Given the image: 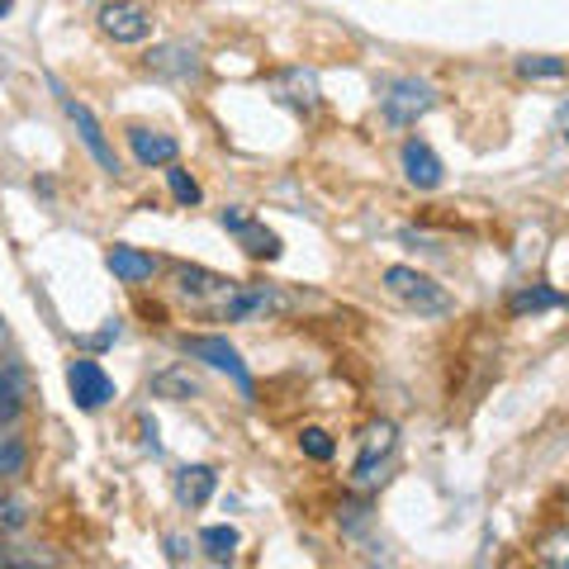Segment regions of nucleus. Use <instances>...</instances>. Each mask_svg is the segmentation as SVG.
<instances>
[{
    "instance_id": "obj_1",
    "label": "nucleus",
    "mask_w": 569,
    "mask_h": 569,
    "mask_svg": "<svg viewBox=\"0 0 569 569\" xmlns=\"http://www.w3.org/2000/svg\"><path fill=\"white\" fill-rule=\"evenodd\" d=\"M380 284H385L389 299H399V305L413 309L418 318H451L456 313V299L427 271H418V266H385Z\"/></svg>"
},
{
    "instance_id": "obj_2",
    "label": "nucleus",
    "mask_w": 569,
    "mask_h": 569,
    "mask_svg": "<svg viewBox=\"0 0 569 569\" xmlns=\"http://www.w3.org/2000/svg\"><path fill=\"white\" fill-rule=\"evenodd\" d=\"M380 104H385V119L389 123L408 129V123H418L437 104V86L432 81H418V77H395V81H385Z\"/></svg>"
},
{
    "instance_id": "obj_3",
    "label": "nucleus",
    "mask_w": 569,
    "mask_h": 569,
    "mask_svg": "<svg viewBox=\"0 0 569 569\" xmlns=\"http://www.w3.org/2000/svg\"><path fill=\"white\" fill-rule=\"evenodd\" d=\"M67 389H71V403H77L81 413H96V408H104L114 399L110 370L100 361H91V356H77V361L67 366Z\"/></svg>"
},
{
    "instance_id": "obj_4",
    "label": "nucleus",
    "mask_w": 569,
    "mask_h": 569,
    "mask_svg": "<svg viewBox=\"0 0 569 569\" xmlns=\"http://www.w3.org/2000/svg\"><path fill=\"white\" fill-rule=\"evenodd\" d=\"M186 356H194V361H204L213 370H223V376H233V385L242 389V399L257 395L252 370L242 366V356H238V347L228 342V337H186Z\"/></svg>"
},
{
    "instance_id": "obj_5",
    "label": "nucleus",
    "mask_w": 569,
    "mask_h": 569,
    "mask_svg": "<svg viewBox=\"0 0 569 569\" xmlns=\"http://www.w3.org/2000/svg\"><path fill=\"white\" fill-rule=\"evenodd\" d=\"M62 114L71 119V129H77V138H81V148L96 157V167H100L104 176H119V152H114V142L104 138L100 119L91 114V104H81V100L62 96Z\"/></svg>"
},
{
    "instance_id": "obj_6",
    "label": "nucleus",
    "mask_w": 569,
    "mask_h": 569,
    "mask_svg": "<svg viewBox=\"0 0 569 569\" xmlns=\"http://www.w3.org/2000/svg\"><path fill=\"white\" fill-rule=\"evenodd\" d=\"M100 33L114 43H148L152 39V14L138 0H110L100 10Z\"/></svg>"
},
{
    "instance_id": "obj_7",
    "label": "nucleus",
    "mask_w": 569,
    "mask_h": 569,
    "mask_svg": "<svg viewBox=\"0 0 569 569\" xmlns=\"http://www.w3.org/2000/svg\"><path fill=\"white\" fill-rule=\"evenodd\" d=\"M395 447H399V427L389 422V418L370 422V432H366V441H361V456H356V466H351L356 485H376L380 466H385L389 456H395Z\"/></svg>"
},
{
    "instance_id": "obj_8",
    "label": "nucleus",
    "mask_w": 569,
    "mask_h": 569,
    "mask_svg": "<svg viewBox=\"0 0 569 569\" xmlns=\"http://www.w3.org/2000/svg\"><path fill=\"white\" fill-rule=\"evenodd\" d=\"M219 223L242 242V252L252 257V261H276V257H280V238L271 233V228H261L247 209H238V204H233V209H223V213H219Z\"/></svg>"
},
{
    "instance_id": "obj_9",
    "label": "nucleus",
    "mask_w": 569,
    "mask_h": 569,
    "mask_svg": "<svg viewBox=\"0 0 569 569\" xmlns=\"http://www.w3.org/2000/svg\"><path fill=\"white\" fill-rule=\"evenodd\" d=\"M242 280H228L219 271H204V266H181L176 271V295L190 299V305H223L228 295L238 290Z\"/></svg>"
},
{
    "instance_id": "obj_10",
    "label": "nucleus",
    "mask_w": 569,
    "mask_h": 569,
    "mask_svg": "<svg viewBox=\"0 0 569 569\" xmlns=\"http://www.w3.org/2000/svg\"><path fill=\"white\" fill-rule=\"evenodd\" d=\"M403 176H408V186H418V190H437L447 181V167H441V157L427 148L422 138H408L403 142Z\"/></svg>"
},
{
    "instance_id": "obj_11",
    "label": "nucleus",
    "mask_w": 569,
    "mask_h": 569,
    "mask_svg": "<svg viewBox=\"0 0 569 569\" xmlns=\"http://www.w3.org/2000/svg\"><path fill=\"white\" fill-rule=\"evenodd\" d=\"M129 148H133L138 167H171L176 157H181V142L171 133H157V129H129Z\"/></svg>"
},
{
    "instance_id": "obj_12",
    "label": "nucleus",
    "mask_w": 569,
    "mask_h": 569,
    "mask_svg": "<svg viewBox=\"0 0 569 569\" xmlns=\"http://www.w3.org/2000/svg\"><path fill=\"white\" fill-rule=\"evenodd\" d=\"M276 305V295L271 290H266V284H238V290L233 295H228L223 299V305L219 309H213V313H219L223 318V323H247V318H257V313H266V309H271Z\"/></svg>"
},
{
    "instance_id": "obj_13",
    "label": "nucleus",
    "mask_w": 569,
    "mask_h": 569,
    "mask_svg": "<svg viewBox=\"0 0 569 569\" xmlns=\"http://www.w3.org/2000/svg\"><path fill=\"white\" fill-rule=\"evenodd\" d=\"M213 489H219V475H213L209 466L176 470V503H181V508H204Z\"/></svg>"
},
{
    "instance_id": "obj_14",
    "label": "nucleus",
    "mask_w": 569,
    "mask_h": 569,
    "mask_svg": "<svg viewBox=\"0 0 569 569\" xmlns=\"http://www.w3.org/2000/svg\"><path fill=\"white\" fill-rule=\"evenodd\" d=\"M104 266H110L114 280H123V284H142V280H152V276H157V257L138 252V247H110Z\"/></svg>"
},
{
    "instance_id": "obj_15",
    "label": "nucleus",
    "mask_w": 569,
    "mask_h": 569,
    "mask_svg": "<svg viewBox=\"0 0 569 569\" xmlns=\"http://www.w3.org/2000/svg\"><path fill=\"white\" fill-rule=\"evenodd\" d=\"M24 475H29V441L14 427H0V485H14Z\"/></svg>"
},
{
    "instance_id": "obj_16",
    "label": "nucleus",
    "mask_w": 569,
    "mask_h": 569,
    "mask_svg": "<svg viewBox=\"0 0 569 569\" xmlns=\"http://www.w3.org/2000/svg\"><path fill=\"white\" fill-rule=\"evenodd\" d=\"M148 67H152V71H162V77H181V81H190L194 71H200V58H194V48L171 43V48L148 52Z\"/></svg>"
},
{
    "instance_id": "obj_17",
    "label": "nucleus",
    "mask_w": 569,
    "mask_h": 569,
    "mask_svg": "<svg viewBox=\"0 0 569 569\" xmlns=\"http://www.w3.org/2000/svg\"><path fill=\"white\" fill-rule=\"evenodd\" d=\"M24 403H29V389L20 370H0V427H14L24 418Z\"/></svg>"
},
{
    "instance_id": "obj_18",
    "label": "nucleus",
    "mask_w": 569,
    "mask_h": 569,
    "mask_svg": "<svg viewBox=\"0 0 569 569\" xmlns=\"http://www.w3.org/2000/svg\"><path fill=\"white\" fill-rule=\"evenodd\" d=\"M200 546L209 550V560H219V565H228L238 556V546H242V537H238V527H204L200 531Z\"/></svg>"
},
{
    "instance_id": "obj_19",
    "label": "nucleus",
    "mask_w": 569,
    "mask_h": 569,
    "mask_svg": "<svg viewBox=\"0 0 569 569\" xmlns=\"http://www.w3.org/2000/svg\"><path fill=\"white\" fill-rule=\"evenodd\" d=\"M518 71L531 81H550V77H565L569 62L565 58H550V52H531V58H518Z\"/></svg>"
},
{
    "instance_id": "obj_20",
    "label": "nucleus",
    "mask_w": 569,
    "mask_h": 569,
    "mask_svg": "<svg viewBox=\"0 0 569 569\" xmlns=\"http://www.w3.org/2000/svg\"><path fill=\"white\" fill-rule=\"evenodd\" d=\"M167 186H171V200H176V204H186V209H194V204L204 200V190L194 186V176H190V171H181L176 162L167 167Z\"/></svg>"
},
{
    "instance_id": "obj_21",
    "label": "nucleus",
    "mask_w": 569,
    "mask_h": 569,
    "mask_svg": "<svg viewBox=\"0 0 569 569\" xmlns=\"http://www.w3.org/2000/svg\"><path fill=\"white\" fill-rule=\"evenodd\" d=\"M565 299L556 290H518L512 295V313H541V309H560Z\"/></svg>"
},
{
    "instance_id": "obj_22",
    "label": "nucleus",
    "mask_w": 569,
    "mask_h": 569,
    "mask_svg": "<svg viewBox=\"0 0 569 569\" xmlns=\"http://www.w3.org/2000/svg\"><path fill=\"white\" fill-rule=\"evenodd\" d=\"M152 389H157V395H171V399H194V395H200V385H194L190 376H181V370H167V376H157Z\"/></svg>"
},
{
    "instance_id": "obj_23",
    "label": "nucleus",
    "mask_w": 569,
    "mask_h": 569,
    "mask_svg": "<svg viewBox=\"0 0 569 569\" xmlns=\"http://www.w3.org/2000/svg\"><path fill=\"white\" fill-rule=\"evenodd\" d=\"M299 451H305L309 460H332V437L323 432V427H305V432H299Z\"/></svg>"
},
{
    "instance_id": "obj_24",
    "label": "nucleus",
    "mask_w": 569,
    "mask_h": 569,
    "mask_svg": "<svg viewBox=\"0 0 569 569\" xmlns=\"http://www.w3.org/2000/svg\"><path fill=\"white\" fill-rule=\"evenodd\" d=\"M537 560L541 565H556V569H569V531H556L537 546Z\"/></svg>"
},
{
    "instance_id": "obj_25",
    "label": "nucleus",
    "mask_w": 569,
    "mask_h": 569,
    "mask_svg": "<svg viewBox=\"0 0 569 569\" xmlns=\"http://www.w3.org/2000/svg\"><path fill=\"white\" fill-rule=\"evenodd\" d=\"M24 527H29V508L20 498L0 493V531H24Z\"/></svg>"
},
{
    "instance_id": "obj_26",
    "label": "nucleus",
    "mask_w": 569,
    "mask_h": 569,
    "mask_svg": "<svg viewBox=\"0 0 569 569\" xmlns=\"http://www.w3.org/2000/svg\"><path fill=\"white\" fill-rule=\"evenodd\" d=\"M6 565H14V556H10V550H6V546H0V569H6Z\"/></svg>"
},
{
    "instance_id": "obj_27",
    "label": "nucleus",
    "mask_w": 569,
    "mask_h": 569,
    "mask_svg": "<svg viewBox=\"0 0 569 569\" xmlns=\"http://www.w3.org/2000/svg\"><path fill=\"white\" fill-rule=\"evenodd\" d=\"M14 10V0H0V20H6V14Z\"/></svg>"
},
{
    "instance_id": "obj_28",
    "label": "nucleus",
    "mask_w": 569,
    "mask_h": 569,
    "mask_svg": "<svg viewBox=\"0 0 569 569\" xmlns=\"http://www.w3.org/2000/svg\"><path fill=\"white\" fill-rule=\"evenodd\" d=\"M560 119H569V104H565V110H560Z\"/></svg>"
},
{
    "instance_id": "obj_29",
    "label": "nucleus",
    "mask_w": 569,
    "mask_h": 569,
    "mask_svg": "<svg viewBox=\"0 0 569 569\" xmlns=\"http://www.w3.org/2000/svg\"><path fill=\"white\" fill-rule=\"evenodd\" d=\"M0 67H6V62H0Z\"/></svg>"
}]
</instances>
